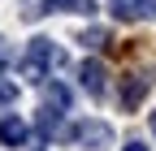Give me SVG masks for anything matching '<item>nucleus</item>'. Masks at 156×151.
I'll list each match as a JSON object with an SVG mask.
<instances>
[{
  "label": "nucleus",
  "instance_id": "nucleus-1",
  "mask_svg": "<svg viewBox=\"0 0 156 151\" xmlns=\"http://www.w3.org/2000/svg\"><path fill=\"white\" fill-rule=\"evenodd\" d=\"M56 65H65V52L52 39H30L26 43V56H22V78L26 82H48V73Z\"/></svg>",
  "mask_w": 156,
  "mask_h": 151
},
{
  "label": "nucleus",
  "instance_id": "nucleus-2",
  "mask_svg": "<svg viewBox=\"0 0 156 151\" xmlns=\"http://www.w3.org/2000/svg\"><path fill=\"white\" fill-rule=\"evenodd\" d=\"M74 138L83 143L87 151H104V147L113 143V125H108V121H83V125L74 129Z\"/></svg>",
  "mask_w": 156,
  "mask_h": 151
},
{
  "label": "nucleus",
  "instance_id": "nucleus-3",
  "mask_svg": "<svg viewBox=\"0 0 156 151\" xmlns=\"http://www.w3.org/2000/svg\"><path fill=\"white\" fill-rule=\"evenodd\" d=\"M26 138H30V125L22 117H0V143L5 147H26Z\"/></svg>",
  "mask_w": 156,
  "mask_h": 151
},
{
  "label": "nucleus",
  "instance_id": "nucleus-4",
  "mask_svg": "<svg viewBox=\"0 0 156 151\" xmlns=\"http://www.w3.org/2000/svg\"><path fill=\"white\" fill-rule=\"evenodd\" d=\"M78 78H83V86L91 91V95H104V86H108V69H104L100 61H83Z\"/></svg>",
  "mask_w": 156,
  "mask_h": 151
},
{
  "label": "nucleus",
  "instance_id": "nucleus-5",
  "mask_svg": "<svg viewBox=\"0 0 156 151\" xmlns=\"http://www.w3.org/2000/svg\"><path fill=\"white\" fill-rule=\"evenodd\" d=\"M39 13H95V0H44L30 17H39Z\"/></svg>",
  "mask_w": 156,
  "mask_h": 151
},
{
  "label": "nucleus",
  "instance_id": "nucleus-6",
  "mask_svg": "<svg viewBox=\"0 0 156 151\" xmlns=\"http://www.w3.org/2000/svg\"><path fill=\"white\" fill-rule=\"evenodd\" d=\"M39 134L44 138H65V121L56 117V108L44 104V112H39Z\"/></svg>",
  "mask_w": 156,
  "mask_h": 151
},
{
  "label": "nucleus",
  "instance_id": "nucleus-7",
  "mask_svg": "<svg viewBox=\"0 0 156 151\" xmlns=\"http://www.w3.org/2000/svg\"><path fill=\"white\" fill-rule=\"evenodd\" d=\"M108 9H113L117 22H134L139 17V0H108Z\"/></svg>",
  "mask_w": 156,
  "mask_h": 151
},
{
  "label": "nucleus",
  "instance_id": "nucleus-8",
  "mask_svg": "<svg viewBox=\"0 0 156 151\" xmlns=\"http://www.w3.org/2000/svg\"><path fill=\"white\" fill-rule=\"evenodd\" d=\"M44 99H48V108H61V112H65V108H69V91H65L61 82H52V86L44 91Z\"/></svg>",
  "mask_w": 156,
  "mask_h": 151
},
{
  "label": "nucleus",
  "instance_id": "nucleus-9",
  "mask_svg": "<svg viewBox=\"0 0 156 151\" xmlns=\"http://www.w3.org/2000/svg\"><path fill=\"white\" fill-rule=\"evenodd\" d=\"M143 91H147V82H143V78H134V82L126 78V86H122V99H126V108H130V104H139V99H143Z\"/></svg>",
  "mask_w": 156,
  "mask_h": 151
},
{
  "label": "nucleus",
  "instance_id": "nucleus-10",
  "mask_svg": "<svg viewBox=\"0 0 156 151\" xmlns=\"http://www.w3.org/2000/svg\"><path fill=\"white\" fill-rule=\"evenodd\" d=\"M13 99H17V86H13V82H5V78H0V108H9Z\"/></svg>",
  "mask_w": 156,
  "mask_h": 151
},
{
  "label": "nucleus",
  "instance_id": "nucleus-11",
  "mask_svg": "<svg viewBox=\"0 0 156 151\" xmlns=\"http://www.w3.org/2000/svg\"><path fill=\"white\" fill-rule=\"evenodd\" d=\"M104 39H108L104 30H87V35H83V43H87V48H104Z\"/></svg>",
  "mask_w": 156,
  "mask_h": 151
},
{
  "label": "nucleus",
  "instance_id": "nucleus-12",
  "mask_svg": "<svg viewBox=\"0 0 156 151\" xmlns=\"http://www.w3.org/2000/svg\"><path fill=\"white\" fill-rule=\"evenodd\" d=\"M139 17H156V0H139Z\"/></svg>",
  "mask_w": 156,
  "mask_h": 151
},
{
  "label": "nucleus",
  "instance_id": "nucleus-13",
  "mask_svg": "<svg viewBox=\"0 0 156 151\" xmlns=\"http://www.w3.org/2000/svg\"><path fill=\"white\" fill-rule=\"evenodd\" d=\"M126 151H147V147H143V143H130V147H126Z\"/></svg>",
  "mask_w": 156,
  "mask_h": 151
},
{
  "label": "nucleus",
  "instance_id": "nucleus-14",
  "mask_svg": "<svg viewBox=\"0 0 156 151\" xmlns=\"http://www.w3.org/2000/svg\"><path fill=\"white\" fill-rule=\"evenodd\" d=\"M0 73H5V52H0Z\"/></svg>",
  "mask_w": 156,
  "mask_h": 151
},
{
  "label": "nucleus",
  "instance_id": "nucleus-15",
  "mask_svg": "<svg viewBox=\"0 0 156 151\" xmlns=\"http://www.w3.org/2000/svg\"><path fill=\"white\" fill-rule=\"evenodd\" d=\"M152 134H156V112H152Z\"/></svg>",
  "mask_w": 156,
  "mask_h": 151
}]
</instances>
